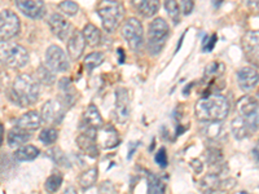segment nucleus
<instances>
[{
    "mask_svg": "<svg viewBox=\"0 0 259 194\" xmlns=\"http://www.w3.org/2000/svg\"><path fill=\"white\" fill-rule=\"evenodd\" d=\"M194 112L196 117L202 122H223L230 113V103L223 94L212 93L200 99Z\"/></svg>",
    "mask_w": 259,
    "mask_h": 194,
    "instance_id": "f257e3e1",
    "label": "nucleus"
},
{
    "mask_svg": "<svg viewBox=\"0 0 259 194\" xmlns=\"http://www.w3.org/2000/svg\"><path fill=\"white\" fill-rule=\"evenodd\" d=\"M40 88L39 82L27 74H21L13 80L11 97L18 106H29L35 104L39 99Z\"/></svg>",
    "mask_w": 259,
    "mask_h": 194,
    "instance_id": "f03ea898",
    "label": "nucleus"
},
{
    "mask_svg": "<svg viewBox=\"0 0 259 194\" xmlns=\"http://www.w3.org/2000/svg\"><path fill=\"white\" fill-rule=\"evenodd\" d=\"M96 12L106 32H114L126 15L123 4L117 0H100L97 4Z\"/></svg>",
    "mask_w": 259,
    "mask_h": 194,
    "instance_id": "7ed1b4c3",
    "label": "nucleus"
},
{
    "mask_svg": "<svg viewBox=\"0 0 259 194\" xmlns=\"http://www.w3.org/2000/svg\"><path fill=\"white\" fill-rule=\"evenodd\" d=\"M170 34V26L166 20L161 17L154 18L148 27V51L152 55H158L165 45Z\"/></svg>",
    "mask_w": 259,
    "mask_h": 194,
    "instance_id": "20e7f679",
    "label": "nucleus"
},
{
    "mask_svg": "<svg viewBox=\"0 0 259 194\" xmlns=\"http://www.w3.org/2000/svg\"><path fill=\"white\" fill-rule=\"evenodd\" d=\"M2 59L9 68L22 69L29 64V53L22 45L2 41Z\"/></svg>",
    "mask_w": 259,
    "mask_h": 194,
    "instance_id": "39448f33",
    "label": "nucleus"
},
{
    "mask_svg": "<svg viewBox=\"0 0 259 194\" xmlns=\"http://www.w3.org/2000/svg\"><path fill=\"white\" fill-rule=\"evenodd\" d=\"M235 185V179H227L221 174L211 172L202 177L200 189L202 194H228V191Z\"/></svg>",
    "mask_w": 259,
    "mask_h": 194,
    "instance_id": "423d86ee",
    "label": "nucleus"
},
{
    "mask_svg": "<svg viewBox=\"0 0 259 194\" xmlns=\"http://www.w3.org/2000/svg\"><path fill=\"white\" fill-rule=\"evenodd\" d=\"M122 36L127 41L130 48L135 52L140 51L144 45V30H143L142 22L138 18H128L124 21L122 26Z\"/></svg>",
    "mask_w": 259,
    "mask_h": 194,
    "instance_id": "0eeeda50",
    "label": "nucleus"
},
{
    "mask_svg": "<svg viewBox=\"0 0 259 194\" xmlns=\"http://www.w3.org/2000/svg\"><path fill=\"white\" fill-rule=\"evenodd\" d=\"M46 65L53 73H65L70 68L68 55L59 45H50L46 51Z\"/></svg>",
    "mask_w": 259,
    "mask_h": 194,
    "instance_id": "6e6552de",
    "label": "nucleus"
},
{
    "mask_svg": "<svg viewBox=\"0 0 259 194\" xmlns=\"http://www.w3.org/2000/svg\"><path fill=\"white\" fill-rule=\"evenodd\" d=\"M21 29V22L18 16L11 9H3L0 15V35L2 41H9L18 35Z\"/></svg>",
    "mask_w": 259,
    "mask_h": 194,
    "instance_id": "1a4fd4ad",
    "label": "nucleus"
},
{
    "mask_svg": "<svg viewBox=\"0 0 259 194\" xmlns=\"http://www.w3.org/2000/svg\"><path fill=\"white\" fill-rule=\"evenodd\" d=\"M66 106L60 100H50L41 108V121L50 126H59L64 121L66 114Z\"/></svg>",
    "mask_w": 259,
    "mask_h": 194,
    "instance_id": "9d476101",
    "label": "nucleus"
},
{
    "mask_svg": "<svg viewBox=\"0 0 259 194\" xmlns=\"http://www.w3.org/2000/svg\"><path fill=\"white\" fill-rule=\"evenodd\" d=\"M97 131L90 128H82L79 135L77 136L78 148L82 153L85 156L91 157V158H97L99 157V144L96 140Z\"/></svg>",
    "mask_w": 259,
    "mask_h": 194,
    "instance_id": "9b49d317",
    "label": "nucleus"
},
{
    "mask_svg": "<svg viewBox=\"0 0 259 194\" xmlns=\"http://www.w3.org/2000/svg\"><path fill=\"white\" fill-rule=\"evenodd\" d=\"M131 114V104H130L128 91L123 87L115 89V105L114 118L119 124L126 123Z\"/></svg>",
    "mask_w": 259,
    "mask_h": 194,
    "instance_id": "f8f14e48",
    "label": "nucleus"
},
{
    "mask_svg": "<svg viewBox=\"0 0 259 194\" xmlns=\"http://www.w3.org/2000/svg\"><path fill=\"white\" fill-rule=\"evenodd\" d=\"M96 140L99 147L105 150L114 149L115 147L121 144V138H119L117 129L112 124H106V126L101 127L100 129H97Z\"/></svg>",
    "mask_w": 259,
    "mask_h": 194,
    "instance_id": "ddd939ff",
    "label": "nucleus"
},
{
    "mask_svg": "<svg viewBox=\"0 0 259 194\" xmlns=\"http://www.w3.org/2000/svg\"><path fill=\"white\" fill-rule=\"evenodd\" d=\"M48 25H50V29L53 32V35L57 36L61 40H68L73 34L70 22L64 16L57 15V13H52L48 17Z\"/></svg>",
    "mask_w": 259,
    "mask_h": 194,
    "instance_id": "4468645a",
    "label": "nucleus"
},
{
    "mask_svg": "<svg viewBox=\"0 0 259 194\" xmlns=\"http://www.w3.org/2000/svg\"><path fill=\"white\" fill-rule=\"evenodd\" d=\"M21 13L31 20H39L45 16L46 6L43 0H16Z\"/></svg>",
    "mask_w": 259,
    "mask_h": 194,
    "instance_id": "2eb2a0df",
    "label": "nucleus"
},
{
    "mask_svg": "<svg viewBox=\"0 0 259 194\" xmlns=\"http://www.w3.org/2000/svg\"><path fill=\"white\" fill-rule=\"evenodd\" d=\"M237 83L240 89L249 92L259 83V71L253 66H244L237 71Z\"/></svg>",
    "mask_w": 259,
    "mask_h": 194,
    "instance_id": "dca6fc26",
    "label": "nucleus"
},
{
    "mask_svg": "<svg viewBox=\"0 0 259 194\" xmlns=\"http://www.w3.org/2000/svg\"><path fill=\"white\" fill-rule=\"evenodd\" d=\"M242 47H244L246 56L251 61L259 64V30H250L242 38Z\"/></svg>",
    "mask_w": 259,
    "mask_h": 194,
    "instance_id": "f3484780",
    "label": "nucleus"
},
{
    "mask_svg": "<svg viewBox=\"0 0 259 194\" xmlns=\"http://www.w3.org/2000/svg\"><path fill=\"white\" fill-rule=\"evenodd\" d=\"M104 126L103 117H101L100 112L96 108V105L90 104L85 106L84 112L82 115V128H90V129H100Z\"/></svg>",
    "mask_w": 259,
    "mask_h": 194,
    "instance_id": "a211bd4d",
    "label": "nucleus"
},
{
    "mask_svg": "<svg viewBox=\"0 0 259 194\" xmlns=\"http://www.w3.org/2000/svg\"><path fill=\"white\" fill-rule=\"evenodd\" d=\"M85 39L83 32L79 30H74L70 38L68 39V55L71 60H78L83 55V51L85 48Z\"/></svg>",
    "mask_w": 259,
    "mask_h": 194,
    "instance_id": "6ab92c4d",
    "label": "nucleus"
},
{
    "mask_svg": "<svg viewBox=\"0 0 259 194\" xmlns=\"http://www.w3.org/2000/svg\"><path fill=\"white\" fill-rule=\"evenodd\" d=\"M41 122H43L41 121V115L35 110H30V112H26L18 118L16 121V127L25 129L27 132H31V131H35L40 127Z\"/></svg>",
    "mask_w": 259,
    "mask_h": 194,
    "instance_id": "aec40b11",
    "label": "nucleus"
},
{
    "mask_svg": "<svg viewBox=\"0 0 259 194\" xmlns=\"http://www.w3.org/2000/svg\"><path fill=\"white\" fill-rule=\"evenodd\" d=\"M133 7L144 17H153L159 9V0H131Z\"/></svg>",
    "mask_w": 259,
    "mask_h": 194,
    "instance_id": "412c9836",
    "label": "nucleus"
},
{
    "mask_svg": "<svg viewBox=\"0 0 259 194\" xmlns=\"http://www.w3.org/2000/svg\"><path fill=\"white\" fill-rule=\"evenodd\" d=\"M59 88L60 92H61V103L64 104L66 108H70L73 106V104L77 100V93L74 91L73 84H71V80L69 78H62L59 82Z\"/></svg>",
    "mask_w": 259,
    "mask_h": 194,
    "instance_id": "4be33fe9",
    "label": "nucleus"
},
{
    "mask_svg": "<svg viewBox=\"0 0 259 194\" xmlns=\"http://www.w3.org/2000/svg\"><path fill=\"white\" fill-rule=\"evenodd\" d=\"M205 126L202 127V133L205 137L209 138L210 141H222L226 133L224 126L222 122H203Z\"/></svg>",
    "mask_w": 259,
    "mask_h": 194,
    "instance_id": "5701e85b",
    "label": "nucleus"
},
{
    "mask_svg": "<svg viewBox=\"0 0 259 194\" xmlns=\"http://www.w3.org/2000/svg\"><path fill=\"white\" fill-rule=\"evenodd\" d=\"M30 140V132L21 129L18 127H15L8 132L7 142L12 149H18V148L26 145V142Z\"/></svg>",
    "mask_w": 259,
    "mask_h": 194,
    "instance_id": "b1692460",
    "label": "nucleus"
},
{
    "mask_svg": "<svg viewBox=\"0 0 259 194\" xmlns=\"http://www.w3.org/2000/svg\"><path fill=\"white\" fill-rule=\"evenodd\" d=\"M237 112L242 115V117H249L256 110H259V103L255 97L253 96H244L239 99L237 104H236Z\"/></svg>",
    "mask_w": 259,
    "mask_h": 194,
    "instance_id": "393cba45",
    "label": "nucleus"
},
{
    "mask_svg": "<svg viewBox=\"0 0 259 194\" xmlns=\"http://www.w3.org/2000/svg\"><path fill=\"white\" fill-rule=\"evenodd\" d=\"M231 131H232V135L236 140H244L247 137V135L250 133V129L247 127L246 118L236 117L235 119L231 123Z\"/></svg>",
    "mask_w": 259,
    "mask_h": 194,
    "instance_id": "a878e982",
    "label": "nucleus"
},
{
    "mask_svg": "<svg viewBox=\"0 0 259 194\" xmlns=\"http://www.w3.org/2000/svg\"><path fill=\"white\" fill-rule=\"evenodd\" d=\"M97 177H99V171L96 167H91L89 170L83 171L80 174L78 182H79V188L82 190H89L96 184Z\"/></svg>",
    "mask_w": 259,
    "mask_h": 194,
    "instance_id": "bb28decb",
    "label": "nucleus"
},
{
    "mask_svg": "<svg viewBox=\"0 0 259 194\" xmlns=\"http://www.w3.org/2000/svg\"><path fill=\"white\" fill-rule=\"evenodd\" d=\"M40 154L39 149L34 145H24V147L18 148L15 152V158L18 162H32L36 159V157Z\"/></svg>",
    "mask_w": 259,
    "mask_h": 194,
    "instance_id": "cd10ccee",
    "label": "nucleus"
},
{
    "mask_svg": "<svg viewBox=\"0 0 259 194\" xmlns=\"http://www.w3.org/2000/svg\"><path fill=\"white\" fill-rule=\"evenodd\" d=\"M83 35H84L85 43L90 45V47H97L100 44L101 41V31L97 29L95 25L87 24L83 29Z\"/></svg>",
    "mask_w": 259,
    "mask_h": 194,
    "instance_id": "c85d7f7f",
    "label": "nucleus"
},
{
    "mask_svg": "<svg viewBox=\"0 0 259 194\" xmlns=\"http://www.w3.org/2000/svg\"><path fill=\"white\" fill-rule=\"evenodd\" d=\"M166 185L159 176L154 174L148 175V194H165Z\"/></svg>",
    "mask_w": 259,
    "mask_h": 194,
    "instance_id": "c756f323",
    "label": "nucleus"
},
{
    "mask_svg": "<svg viewBox=\"0 0 259 194\" xmlns=\"http://www.w3.org/2000/svg\"><path fill=\"white\" fill-rule=\"evenodd\" d=\"M105 60V56H104L103 52H91L90 55L84 57V61H83V65H84V69L89 73H91L92 70L97 68V66H100L101 64Z\"/></svg>",
    "mask_w": 259,
    "mask_h": 194,
    "instance_id": "7c9ffc66",
    "label": "nucleus"
},
{
    "mask_svg": "<svg viewBox=\"0 0 259 194\" xmlns=\"http://www.w3.org/2000/svg\"><path fill=\"white\" fill-rule=\"evenodd\" d=\"M59 138V131L53 127H47V128L41 129L40 133H39V141L43 145H53L57 141Z\"/></svg>",
    "mask_w": 259,
    "mask_h": 194,
    "instance_id": "2f4dec72",
    "label": "nucleus"
},
{
    "mask_svg": "<svg viewBox=\"0 0 259 194\" xmlns=\"http://www.w3.org/2000/svg\"><path fill=\"white\" fill-rule=\"evenodd\" d=\"M35 79L41 84L51 85L55 83L56 77H55V73L51 69H48L47 66H40L35 73Z\"/></svg>",
    "mask_w": 259,
    "mask_h": 194,
    "instance_id": "473e14b6",
    "label": "nucleus"
},
{
    "mask_svg": "<svg viewBox=\"0 0 259 194\" xmlns=\"http://www.w3.org/2000/svg\"><path fill=\"white\" fill-rule=\"evenodd\" d=\"M62 181H64V177H62V175L59 174V172L48 176L45 182V188L46 190H47V193H51V194L56 193V191L61 188Z\"/></svg>",
    "mask_w": 259,
    "mask_h": 194,
    "instance_id": "72a5a7b5",
    "label": "nucleus"
},
{
    "mask_svg": "<svg viewBox=\"0 0 259 194\" xmlns=\"http://www.w3.org/2000/svg\"><path fill=\"white\" fill-rule=\"evenodd\" d=\"M206 158L207 162H209V165L212 166V167L218 168L223 165L224 156L218 148H209L206 153Z\"/></svg>",
    "mask_w": 259,
    "mask_h": 194,
    "instance_id": "f704fd0d",
    "label": "nucleus"
},
{
    "mask_svg": "<svg viewBox=\"0 0 259 194\" xmlns=\"http://www.w3.org/2000/svg\"><path fill=\"white\" fill-rule=\"evenodd\" d=\"M165 9L167 11L171 20L174 21V24H179L180 16H182L180 15V13H182V9H180L177 0H165Z\"/></svg>",
    "mask_w": 259,
    "mask_h": 194,
    "instance_id": "c9c22d12",
    "label": "nucleus"
},
{
    "mask_svg": "<svg viewBox=\"0 0 259 194\" xmlns=\"http://www.w3.org/2000/svg\"><path fill=\"white\" fill-rule=\"evenodd\" d=\"M224 73V64L218 61H214L211 64L207 65L206 70H205V78L206 79H211V78L222 77V74Z\"/></svg>",
    "mask_w": 259,
    "mask_h": 194,
    "instance_id": "e433bc0d",
    "label": "nucleus"
},
{
    "mask_svg": "<svg viewBox=\"0 0 259 194\" xmlns=\"http://www.w3.org/2000/svg\"><path fill=\"white\" fill-rule=\"evenodd\" d=\"M59 7L62 12L65 13V15L71 16V17L77 15L78 11H79V7H78V4L75 3V2H73V0H62L61 3L59 4Z\"/></svg>",
    "mask_w": 259,
    "mask_h": 194,
    "instance_id": "4c0bfd02",
    "label": "nucleus"
},
{
    "mask_svg": "<svg viewBox=\"0 0 259 194\" xmlns=\"http://www.w3.org/2000/svg\"><path fill=\"white\" fill-rule=\"evenodd\" d=\"M50 157L53 159V162L57 163L59 166H65V167H69V166H70L69 165V161L68 158H66V156L62 153L59 148H53L50 152Z\"/></svg>",
    "mask_w": 259,
    "mask_h": 194,
    "instance_id": "58836bf2",
    "label": "nucleus"
},
{
    "mask_svg": "<svg viewBox=\"0 0 259 194\" xmlns=\"http://www.w3.org/2000/svg\"><path fill=\"white\" fill-rule=\"evenodd\" d=\"M154 159H156V163L161 168H166L168 165V157H167V152H166L165 148H161V149L157 152L156 157H154Z\"/></svg>",
    "mask_w": 259,
    "mask_h": 194,
    "instance_id": "ea45409f",
    "label": "nucleus"
},
{
    "mask_svg": "<svg viewBox=\"0 0 259 194\" xmlns=\"http://www.w3.org/2000/svg\"><path fill=\"white\" fill-rule=\"evenodd\" d=\"M246 118V123L249 129H250V133L251 132H255L259 129V110H256L255 113H253L249 117H245Z\"/></svg>",
    "mask_w": 259,
    "mask_h": 194,
    "instance_id": "a19ab883",
    "label": "nucleus"
},
{
    "mask_svg": "<svg viewBox=\"0 0 259 194\" xmlns=\"http://www.w3.org/2000/svg\"><path fill=\"white\" fill-rule=\"evenodd\" d=\"M97 194H117V189H115L114 182H112L110 180H106L103 181L99 186V191Z\"/></svg>",
    "mask_w": 259,
    "mask_h": 194,
    "instance_id": "79ce46f5",
    "label": "nucleus"
},
{
    "mask_svg": "<svg viewBox=\"0 0 259 194\" xmlns=\"http://www.w3.org/2000/svg\"><path fill=\"white\" fill-rule=\"evenodd\" d=\"M215 43H217V36L212 34V35H205L202 40V51L203 52H210L212 51V48L215 47Z\"/></svg>",
    "mask_w": 259,
    "mask_h": 194,
    "instance_id": "37998d69",
    "label": "nucleus"
},
{
    "mask_svg": "<svg viewBox=\"0 0 259 194\" xmlns=\"http://www.w3.org/2000/svg\"><path fill=\"white\" fill-rule=\"evenodd\" d=\"M180 8L184 16H189L194 8V0H182L180 2Z\"/></svg>",
    "mask_w": 259,
    "mask_h": 194,
    "instance_id": "c03bdc74",
    "label": "nucleus"
},
{
    "mask_svg": "<svg viewBox=\"0 0 259 194\" xmlns=\"http://www.w3.org/2000/svg\"><path fill=\"white\" fill-rule=\"evenodd\" d=\"M247 6L254 11H259V0H246Z\"/></svg>",
    "mask_w": 259,
    "mask_h": 194,
    "instance_id": "a18cd8bd",
    "label": "nucleus"
},
{
    "mask_svg": "<svg viewBox=\"0 0 259 194\" xmlns=\"http://www.w3.org/2000/svg\"><path fill=\"white\" fill-rule=\"evenodd\" d=\"M139 145H140V142H131V144H130V149H131V150L128 152V156H127V157H128V159L133 157V154L135 153L136 148H138Z\"/></svg>",
    "mask_w": 259,
    "mask_h": 194,
    "instance_id": "49530a36",
    "label": "nucleus"
},
{
    "mask_svg": "<svg viewBox=\"0 0 259 194\" xmlns=\"http://www.w3.org/2000/svg\"><path fill=\"white\" fill-rule=\"evenodd\" d=\"M62 194H78V191H77V189L74 188L73 185H69V186H66V188H65V190L62 191Z\"/></svg>",
    "mask_w": 259,
    "mask_h": 194,
    "instance_id": "de8ad7c7",
    "label": "nucleus"
},
{
    "mask_svg": "<svg viewBox=\"0 0 259 194\" xmlns=\"http://www.w3.org/2000/svg\"><path fill=\"white\" fill-rule=\"evenodd\" d=\"M211 2H212V4H214L215 8H219V7H221L222 4H223L224 0H211Z\"/></svg>",
    "mask_w": 259,
    "mask_h": 194,
    "instance_id": "09e8293b",
    "label": "nucleus"
},
{
    "mask_svg": "<svg viewBox=\"0 0 259 194\" xmlns=\"http://www.w3.org/2000/svg\"><path fill=\"white\" fill-rule=\"evenodd\" d=\"M253 156L255 157L256 161H259V148H255V149H253Z\"/></svg>",
    "mask_w": 259,
    "mask_h": 194,
    "instance_id": "8fccbe9b",
    "label": "nucleus"
},
{
    "mask_svg": "<svg viewBox=\"0 0 259 194\" xmlns=\"http://www.w3.org/2000/svg\"><path fill=\"white\" fill-rule=\"evenodd\" d=\"M118 53H121V60H119V62H123L124 61V52H123V50H122V48H119V50H118Z\"/></svg>",
    "mask_w": 259,
    "mask_h": 194,
    "instance_id": "3c124183",
    "label": "nucleus"
},
{
    "mask_svg": "<svg viewBox=\"0 0 259 194\" xmlns=\"http://www.w3.org/2000/svg\"><path fill=\"white\" fill-rule=\"evenodd\" d=\"M0 128H2V142L4 141V126L3 124H2V127H0Z\"/></svg>",
    "mask_w": 259,
    "mask_h": 194,
    "instance_id": "603ef678",
    "label": "nucleus"
},
{
    "mask_svg": "<svg viewBox=\"0 0 259 194\" xmlns=\"http://www.w3.org/2000/svg\"><path fill=\"white\" fill-rule=\"evenodd\" d=\"M236 194H250V193H247V191H239V193H236Z\"/></svg>",
    "mask_w": 259,
    "mask_h": 194,
    "instance_id": "864d4df0",
    "label": "nucleus"
}]
</instances>
